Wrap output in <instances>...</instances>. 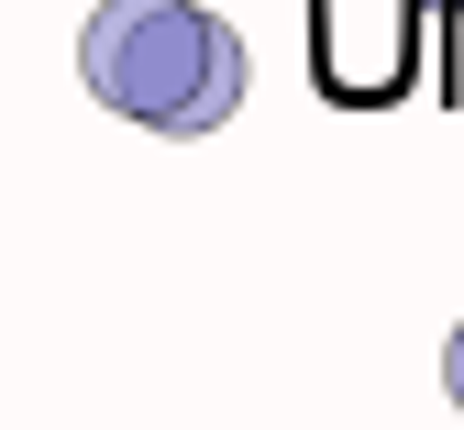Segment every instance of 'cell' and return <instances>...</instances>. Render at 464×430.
Masks as SVG:
<instances>
[{
  "label": "cell",
  "mask_w": 464,
  "mask_h": 430,
  "mask_svg": "<svg viewBox=\"0 0 464 430\" xmlns=\"http://www.w3.org/2000/svg\"><path fill=\"white\" fill-rule=\"evenodd\" d=\"M78 78L144 133H221L244 110V44L199 0H100L78 33Z\"/></svg>",
  "instance_id": "cell-1"
},
{
  "label": "cell",
  "mask_w": 464,
  "mask_h": 430,
  "mask_svg": "<svg viewBox=\"0 0 464 430\" xmlns=\"http://www.w3.org/2000/svg\"><path fill=\"white\" fill-rule=\"evenodd\" d=\"M442 397L464 408V320H453V342H442Z\"/></svg>",
  "instance_id": "cell-2"
}]
</instances>
